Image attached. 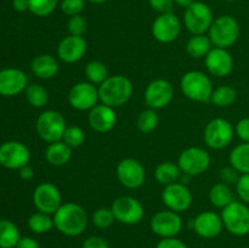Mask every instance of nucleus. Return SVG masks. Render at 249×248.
Masks as SVG:
<instances>
[{"label": "nucleus", "mask_w": 249, "mask_h": 248, "mask_svg": "<svg viewBox=\"0 0 249 248\" xmlns=\"http://www.w3.org/2000/svg\"><path fill=\"white\" fill-rule=\"evenodd\" d=\"M192 228L195 232L202 238L211 240L215 238L221 233L224 229L223 219L220 214L213 211H204L197 214L196 218L192 220Z\"/></svg>", "instance_id": "19"}, {"label": "nucleus", "mask_w": 249, "mask_h": 248, "mask_svg": "<svg viewBox=\"0 0 249 248\" xmlns=\"http://www.w3.org/2000/svg\"><path fill=\"white\" fill-rule=\"evenodd\" d=\"M88 122L90 128L94 131L106 134L116 126L117 113L113 107H109L105 104H97L89 111Z\"/></svg>", "instance_id": "23"}, {"label": "nucleus", "mask_w": 249, "mask_h": 248, "mask_svg": "<svg viewBox=\"0 0 249 248\" xmlns=\"http://www.w3.org/2000/svg\"><path fill=\"white\" fill-rule=\"evenodd\" d=\"M18 174H19V177H21L22 180H26V181H28V180L33 179L34 170L31 165L27 164V165H24V167H22L21 169H18Z\"/></svg>", "instance_id": "48"}, {"label": "nucleus", "mask_w": 249, "mask_h": 248, "mask_svg": "<svg viewBox=\"0 0 249 248\" xmlns=\"http://www.w3.org/2000/svg\"><path fill=\"white\" fill-rule=\"evenodd\" d=\"M31 70L33 74L40 79H51L57 75L60 71V63L55 56L43 53L33 58L31 63Z\"/></svg>", "instance_id": "24"}, {"label": "nucleus", "mask_w": 249, "mask_h": 248, "mask_svg": "<svg viewBox=\"0 0 249 248\" xmlns=\"http://www.w3.org/2000/svg\"><path fill=\"white\" fill-rule=\"evenodd\" d=\"M88 2H91V4H105L108 0H87Z\"/></svg>", "instance_id": "51"}, {"label": "nucleus", "mask_w": 249, "mask_h": 248, "mask_svg": "<svg viewBox=\"0 0 249 248\" xmlns=\"http://www.w3.org/2000/svg\"><path fill=\"white\" fill-rule=\"evenodd\" d=\"M118 181L130 190L139 189L145 184L146 170L140 160L135 158H124L118 163L116 169Z\"/></svg>", "instance_id": "12"}, {"label": "nucleus", "mask_w": 249, "mask_h": 248, "mask_svg": "<svg viewBox=\"0 0 249 248\" xmlns=\"http://www.w3.org/2000/svg\"><path fill=\"white\" fill-rule=\"evenodd\" d=\"M60 2V0H29V11L38 17H46L55 11Z\"/></svg>", "instance_id": "36"}, {"label": "nucleus", "mask_w": 249, "mask_h": 248, "mask_svg": "<svg viewBox=\"0 0 249 248\" xmlns=\"http://www.w3.org/2000/svg\"><path fill=\"white\" fill-rule=\"evenodd\" d=\"M180 89L187 99L196 102H211L213 82L201 71H189L180 80Z\"/></svg>", "instance_id": "3"}, {"label": "nucleus", "mask_w": 249, "mask_h": 248, "mask_svg": "<svg viewBox=\"0 0 249 248\" xmlns=\"http://www.w3.org/2000/svg\"><path fill=\"white\" fill-rule=\"evenodd\" d=\"M235 186L241 202L249 206V174H241Z\"/></svg>", "instance_id": "41"}, {"label": "nucleus", "mask_w": 249, "mask_h": 248, "mask_svg": "<svg viewBox=\"0 0 249 248\" xmlns=\"http://www.w3.org/2000/svg\"><path fill=\"white\" fill-rule=\"evenodd\" d=\"M88 43L84 36L70 35L62 39L57 45V57L65 63H75L84 57Z\"/></svg>", "instance_id": "22"}, {"label": "nucleus", "mask_w": 249, "mask_h": 248, "mask_svg": "<svg viewBox=\"0 0 249 248\" xmlns=\"http://www.w3.org/2000/svg\"><path fill=\"white\" fill-rule=\"evenodd\" d=\"M240 32L241 28L237 19L230 15H223L214 18L208 31V36L215 48L229 49L237 41Z\"/></svg>", "instance_id": "4"}, {"label": "nucleus", "mask_w": 249, "mask_h": 248, "mask_svg": "<svg viewBox=\"0 0 249 248\" xmlns=\"http://www.w3.org/2000/svg\"><path fill=\"white\" fill-rule=\"evenodd\" d=\"M92 224L96 226L97 229H108L112 224L114 223L116 218L113 215V212L111 208H106V207H102V208L96 209V211L92 213Z\"/></svg>", "instance_id": "38"}, {"label": "nucleus", "mask_w": 249, "mask_h": 248, "mask_svg": "<svg viewBox=\"0 0 249 248\" xmlns=\"http://www.w3.org/2000/svg\"><path fill=\"white\" fill-rule=\"evenodd\" d=\"M235 134L242 142H249V117H245L237 122Z\"/></svg>", "instance_id": "43"}, {"label": "nucleus", "mask_w": 249, "mask_h": 248, "mask_svg": "<svg viewBox=\"0 0 249 248\" xmlns=\"http://www.w3.org/2000/svg\"><path fill=\"white\" fill-rule=\"evenodd\" d=\"M235 128L225 118H214L207 123L203 131V140L212 150H223L232 142Z\"/></svg>", "instance_id": "7"}, {"label": "nucleus", "mask_w": 249, "mask_h": 248, "mask_svg": "<svg viewBox=\"0 0 249 248\" xmlns=\"http://www.w3.org/2000/svg\"><path fill=\"white\" fill-rule=\"evenodd\" d=\"M99 101V87L88 80L74 84L68 92V102L77 111H90Z\"/></svg>", "instance_id": "11"}, {"label": "nucleus", "mask_w": 249, "mask_h": 248, "mask_svg": "<svg viewBox=\"0 0 249 248\" xmlns=\"http://www.w3.org/2000/svg\"><path fill=\"white\" fill-rule=\"evenodd\" d=\"M55 229L68 237L79 236L88 228V214L80 204L66 202L53 215Z\"/></svg>", "instance_id": "1"}, {"label": "nucleus", "mask_w": 249, "mask_h": 248, "mask_svg": "<svg viewBox=\"0 0 249 248\" xmlns=\"http://www.w3.org/2000/svg\"><path fill=\"white\" fill-rule=\"evenodd\" d=\"M181 169H180L179 164L174 162H162L156 167L155 169V177L160 184H162L163 186H167V185L174 184L178 182L181 177Z\"/></svg>", "instance_id": "26"}, {"label": "nucleus", "mask_w": 249, "mask_h": 248, "mask_svg": "<svg viewBox=\"0 0 249 248\" xmlns=\"http://www.w3.org/2000/svg\"><path fill=\"white\" fill-rule=\"evenodd\" d=\"M174 97V88L169 80L164 78H158L152 80L150 84L146 87L143 100L148 108L160 109L172 102Z\"/></svg>", "instance_id": "14"}, {"label": "nucleus", "mask_w": 249, "mask_h": 248, "mask_svg": "<svg viewBox=\"0 0 249 248\" xmlns=\"http://www.w3.org/2000/svg\"><path fill=\"white\" fill-rule=\"evenodd\" d=\"M12 6L17 12L29 11V0H14Z\"/></svg>", "instance_id": "49"}, {"label": "nucleus", "mask_w": 249, "mask_h": 248, "mask_svg": "<svg viewBox=\"0 0 249 248\" xmlns=\"http://www.w3.org/2000/svg\"><path fill=\"white\" fill-rule=\"evenodd\" d=\"M237 100V91L230 85H220L212 94L211 102L216 107H230Z\"/></svg>", "instance_id": "31"}, {"label": "nucleus", "mask_w": 249, "mask_h": 248, "mask_svg": "<svg viewBox=\"0 0 249 248\" xmlns=\"http://www.w3.org/2000/svg\"><path fill=\"white\" fill-rule=\"evenodd\" d=\"M82 248H109L108 242L100 236H90L83 242Z\"/></svg>", "instance_id": "45"}, {"label": "nucleus", "mask_w": 249, "mask_h": 248, "mask_svg": "<svg viewBox=\"0 0 249 248\" xmlns=\"http://www.w3.org/2000/svg\"><path fill=\"white\" fill-rule=\"evenodd\" d=\"M225 1H233V0H225Z\"/></svg>", "instance_id": "52"}, {"label": "nucleus", "mask_w": 249, "mask_h": 248, "mask_svg": "<svg viewBox=\"0 0 249 248\" xmlns=\"http://www.w3.org/2000/svg\"><path fill=\"white\" fill-rule=\"evenodd\" d=\"M21 235L17 225L12 221L0 220V248H16Z\"/></svg>", "instance_id": "30"}, {"label": "nucleus", "mask_w": 249, "mask_h": 248, "mask_svg": "<svg viewBox=\"0 0 249 248\" xmlns=\"http://www.w3.org/2000/svg\"><path fill=\"white\" fill-rule=\"evenodd\" d=\"M195 1H196V0H174V4L178 5V6L186 9V7H189L190 5Z\"/></svg>", "instance_id": "50"}, {"label": "nucleus", "mask_w": 249, "mask_h": 248, "mask_svg": "<svg viewBox=\"0 0 249 248\" xmlns=\"http://www.w3.org/2000/svg\"><path fill=\"white\" fill-rule=\"evenodd\" d=\"M72 157V148L62 140L49 143L45 150V159L53 167H62L67 164Z\"/></svg>", "instance_id": "25"}, {"label": "nucleus", "mask_w": 249, "mask_h": 248, "mask_svg": "<svg viewBox=\"0 0 249 248\" xmlns=\"http://www.w3.org/2000/svg\"><path fill=\"white\" fill-rule=\"evenodd\" d=\"M153 38L162 44H169L177 40L181 32V22L174 12L160 14L151 27Z\"/></svg>", "instance_id": "13"}, {"label": "nucleus", "mask_w": 249, "mask_h": 248, "mask_svg": "<svg viewBox=\"0 0 249 248\" xmlns=\"http://www.w3.org/2000/svg\"><path fill=\"white\" fill-rule=\"evenodd\" d=\"M208 197L211 203L214 207L220 209H224L235 201V195H233V191L230 185H226L221 181L211 187Z\"/></svg>", "instance_id": "27"}, {"label": "nucleus", "mask_w": 249, "mask_h": 248, "mask_svg": "<svg viewBox=\"0 0 249 248\" xmlns=\"http://www.w3.org/2000/svg\"><path fill=\"white\" fill-rule=\"evenodd\" d=\"M160 123V118H158V114L156 112V109L147 108L143 109L138 117V121H136V125L138 129L143 134H150L155 130L158 126Z\"/></svg>", "instance_id": "35"}, {"label": "nucleus", "mask_w": 249, "mask_h": 248, "mask_svg": "<svg viewBox=\"0 0 249 248\" xmlns=\"http://www.w3.org/2000/svg\"><path fill=\"white\" fill-rule=\"evenodd\" d=\"M33 203L38 212L53 215L62 204V196L56 185L41 182L33 192Z\"/></svg>", "instance_id": "15"}, {"label": "nucleus", "mask_w": 249, "mask_h": 248, "mask_svg": "<svg viewBox=\"0 0 249 248\" xmlns=\"http://www.w3.org/2000/svg\"><path fill=\"white\" fill-rule=\"evenodd\" d=\"M31 159V151L19 141H6L0 145V165L7 169H21Z\"/></svg>", "instance_id": "17"}, {"label": "nucleus", "mask_w": 249, "mask_h": 248, "mask_svg": "<svg viewBox=\"0 0 249 248\" xmlns=\"http://www.w3.org/2000/svg\"><path fill=\"white\" fill-rule=\"evenodd\" d=\"M24 94H26V99L29 105L36 108H41L49 101V92L43 85L28 84L24 90Z\"/></svg>", "instance_id": "34"}, {"label": "nucleus", "mask_w": 249, "mask_h": 248, "mask_svg": "<svg viewBox=\"0 0 249 248\" xmlns=\"http://www.w3.org/2000/svg\"><path fill=\"white\" fill-rule=\"evenodd\" d=\"M156 248H187V246L184 241L179 240V238L168 237L162 238V240L157 243Z\"/></svg>", "instance_id": "46"}, {"label": "nucleus", "mask_w": 249, "mask_h": 248, "mask_svg": "<svg viewBox=\"0 0 249 248\" xmlns=\"http://www.w3.org/2000/svg\"><path fill=\"white\" fill-rule=\"evenodd\" d=\"M178 164L184 174L189 177H198L208 170L211 165V155L208 151L198 146L187 147L180 153Z\"/></svg>", "instance_id": "9"}, {"label": "nucleus", "mask_w": 249, "mask_h": 248, "mask_svg": "<svg viewBox=\"0 0 249 248\" xmlns=\"http://www.w3.org/2000/svg\"><path fill=\"white\" fill-rule=\"evenodd\" d=\"M28 85V78L18 68H4L0 71V95L5 97L16 96L24 91Z\"/></svg>", "instance_id": "20"}, {"label": "nucleus", "mask_w": 249, "mask_h": 248, "mask_svg": "<svg viewBox=\"0 0 249 248\" xmlns=\"http://www.w3.org/2000/svg\"><path fill=\"white\" fill-rule=\"evenodd\" d=\"M224 229L231 235L246 236L249 233V206L241 201H233L221 209Z\"/></svg>", "instance_id": "5"}, {"label": "nucleus", "mask_w": 249, "mask_h": 248, "mask_svg": "<svg viewBox=\"0 0 249 248\" xmlns=\"http://www.w3.org/2000/svg\"><path fill=\"white\" fill-rule=\"evenodd\" d=\"M213 21V12L206 2L195 1L185 9L184 24L192 35L208 33Z\"/></svg>", "instance_id": "8"}, {"label": "nucleus", "mask_w": 249, "mask_h": 248, "mask_svg": "<svg viewBox=\"0 0 249 248\" xmlns=\"http://www.w3.org/2000/svg\"><path fill=\"white\" fill-rule=\"evenodd\" d=\"M133 91V83L123 74L109 75L101 85H99L101 104L113 107V108L125 105L130 100Z\"/></svg>", "instance_id": "2"}, {"label": "nucleus", "mask_w": 249, "mask_h": 248, "mask_svg": "<svg viewBox=\"0 0 249 248\" xmlns=\"http://www.w3.org/2000/svg\"><path fill=\"white\" fill-rule=\"evenodd\" d=\"M150 226L151 230L160 238L177 237L182 229V219L177 212L165 209L153 214Z\"/></svg>", "instance_id": "16"}, {"label": "nucleus", "mask_w": 249, "mask_h": 248, "mask_svg": "<svg viewBox=\"0 0 249 248\" xmlns=\"http://www.w3.org/2000/svg\"><path fill=\"white\" fill-rule=\"evenodd\" d=\"M231 167L240 174H249V142H242L235 146L229 156Z\"/></svg>", "instance_id": "29"}, {"label": "nucleus", "mask_w": 249, "mask_h": 248, "mask_svg": "<svg viewBox=\"0 0 249 248\" xmlns=\"http://www.w3.org/2000/svg\"><path fill=\"white\" fill-rule=\"evenodd\" d=\"M148 4L158 14H165V12H173L174 0H148Z\"/></svg>", "instance_id": "44"}, {"label": "nucleus", "mask_w": 249, "mask_h": 248, "mask_svg": "<svg viewBox=\"0 0 249 248\" xmlns=\"http://www.w3.org/2000/svg\"><path fill=\"white\" fill-rule=\"evenodd\" d=\"M62 141L67 143L72 150L80 147L85 141L84 130L78 125H67L65 133H63Z\"/></svg>", "instance_id": "37"}, {"label": "nucleus", "mask_w": 249, "mask_h": 248, "mask_svg": "<svg viewBox=\"0 0 249 248\" xmlns=\"http://www.w3.org/2000/svg\"><path fill=\"white\" fill-rule=\"evenodd\" d=\"M87 0H61L60 9L67 16L72 17L75 15H82Z\"/></svg>", "instance_id": "40"}, {"label": "nucleus", "mask_w": 249, "mask_h": 248, "mask_svg": "<svg viewBox=\"0 0 249 248\" xmlns=\"http://www.w3.org/2000/svg\"><path fill=\"white\" fill-rule=\"evenodd\" d=\"M28 228L34 233H46L49 231L53 230L55 228L53 224V218L50 214L43 213V212H36V213L32 214L28 219Z\"/></svg>", "instance_id": "33"}, {"label": "nucleus", "mask_w": 249, "mask_h": 248, "mask_svg": "<svg viewBox=\"0 0 249 248\" xmlns=\"http://www.w3.org/2000/svg\"><path fill=\"white\" fill-rule=\"evenodd\" d=\"M111 209L116 220L125 225H135L140 223L145 215L142 203L131 196H122L116 198L112 203Z\"/></svg>", "instance_id": "10"}, {"label": "nucleus", "mask_w": 249, "mask_h": 248, "mask_svg": "<svg viewBox=\"0 0 249 248\" xmlns=\"http://www.w3.org/2000/svg\"><path fill=\"white\" fill-rule=\"evenodd\" d=\"M204 63L208 72L218 78L228 77L233 70V58L228 49L214 46L204 57Z\"/></svg>", "instance_id": "21"}, {"label": "nucleus", "mask_w": 249, "mask_h": 248, "mask_svg": "<svg viewBox=\"0 0 249 248\" xmlns=\"http://www.w3.org/2000/svg\"><path fill=\"white\" fill-rule=\"evenodd\" d=\"M240 173L235 169L233 167H225L220 170L219 177H220V181L226 185H236V182L240 179Z\"/></svg>", "instance_id": "42"}, {"label": "nucleus", "mask_w": 249, "mask_h": 248, "mask_svg": "<svg viewBox=\"0 0 249 248\" xmlns=\"http://www.w3.org/2000/svg\"><path fill=\"white\" fill-rule=\"evenodd\" d=\"M16 248H40V245L32 237H21Z\"/></svg>", "instance_id": "47"}, {"label": "nucleus", "mask_w": 249, "mask_h": 248, "mask_svg": "<svg viewBox=\"0 0 249 248\" xmlns=\"http://www.w3.org/2000/svg\"><path fill=\"white\" fill-rule=\"evenodd\" d=\"M67 31L70 35L83 36L87 32V19L82 15L70 17L67 22Z\"/></svg>", "instance_id": "39"}, {"label": "nucleus", "mask_w": 249, "mask_h": 248, "mask_svg": "<svg viewBox=\"0 0 249 248\" xmlns=\"http://www.w3.org/2000/svg\"><path fill=\"white\" fill-rule=\"evenodd\" d=\"M162 201L168 209L181 213L191 207L194 197L186 185L178 181L164 186L162 191Z\"/></svg>", "instance_id": "18"}, {"label": "nucleus", "mask_w": 249, "mask_h": 248, "mask_svg": "<svg viewBox=\"0 0 249 248\" xmlns=\"http://www.w3.org/2000/svg\"><path fill=\"white\" fill-rule=\"evenodd\" d=\"M84 73L88 82L96 85V87L101 85L109 77L106 65L104 62H101V61L97 60L88 62L87 66H85Z\"/></svg>", "instance_id": "32"}, {"label": "nucleus", "mask_w": 249, "mask_h": 248, "mask_svg": "<svg viewBox=\"0 0 249 248\" xmlns=\"http://www.w3.org/2000/svg\"><path fill=\"white\" fill-rule=\"evenodd\" d=\"M66 128H67V123L65 118L60 112L55 109H46L41 112L36 123L39 138L48 143L62 140Z\"/></svg>", "instance_id": "6"}, {"label": "nucleus", "mask_w": 249, "mask_h": 248, "mask_svg": "<svg viewBox=\"0 0 249 248\" xmlns=\"http://www.w3.org/2000/svg\"><path fill=\"white\" fill-rule=\"evenodd\" d=\"M211 39L206 34H196L192 35L186 43V53L190 57L203 58L208 55L209 51L213 49Z\"/></svg>", "instance_id": "28"}]
</instances>
